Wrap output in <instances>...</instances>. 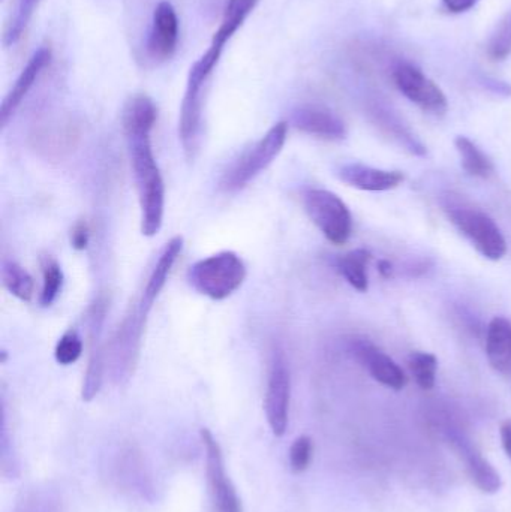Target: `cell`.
<instances>
[{"mask_svg": "<svg viewBox=\"0 0 511 512\" xmlns=\"http://www.w3.org/2000/svg\"><path fill=\"white\" fill-rule=\"evenodd\" d=\"M338 176L351 188L368 192L392 191L405 180L402 171L378 170L363 164L344 165L339 168Z\"/></svg>", "mask_w": 511, "mask_h": 512, "instance_id": "15", "label": "cell"}, {"mask_svg": "<svg viewBox=\"0 0 511 512\" xmlns=\"http://www.w3.org/2000/svg\"><path fill=\"white\" fill-rule=\"evenodd\" d=\"M288 123L279 122L270 128V131L243 153L221 179V189L228 194L242 191L255 177L260 176L273 164L279 153L284 149L287 141Z\"/></svg>", "mask_w": 511, "mask_h": 512, "instance_id": "3", "label": "cell"}, {"mask_svg": "<svg viewBox=\"0 0 511 512\" xmlns=\"http://www.w3.org/2000/svg\"><path fill=\"white\" fill-rule=\"evenodd\" d=\"M179 39V18L170 2H159L153 12L147 51L156 62H164L173 56Z\"/></svg>", "mask_w": 511, "mask_h": 512, "instance_id": "12", "label": "cell"}, {"mask_svg": "<svg viewBox=\"0 0 511 512\" xmlns=\"http://www.w3.org/2000/svg\"><path fill=\"white\" fill-rule=\"evenodd\" d=\"M501 442H503L504 451L511 459V421H506L501 426Z\"/></svg>", "mask_w": 511, "mask_h": 512, "instance_id": "30", "label": "cell"}, {"mask_svg": "<svg viewBox=\"0 0 511 512\" xmlns=\"http://www.w3.org/2000/svg\"><path fill=\"white\" fill-rule=\"evenodd\" d=\"M378 268H380V273L383 274L384 277L392 276L393 267L389 261H380Z\"/></svg>", "mask_w": 511, "mask_h": 512, "instance_id": "32", "label": "cell"}, {"mask_svg": "<svg viewBox=\"0 0 511 512\" xmlns=\"http://www.w3.org/2000/svg\"><path fill=\"white\" fill-rule=\"evenodd\" d=\"M408 367L414 381L422 390H432L437 382L438 360L429 352H411L408 357Z\"/></svg>", "mask_w": 511, "mask_h": 512, "instance_id": "24", "label": "cell"}, {"mask_svg": "<svg viewBox=\"0 0 511 512\" xmlns=\"http://www.w3.org/2000/svg\"><path fill=\"white\" fill-rule=\"evenodd\" d=\"M188 279L201 295L215 301L225 300L245 282V262L234 252H219L195 262L189 268Z\"/></svg>", "mask_w": 511, "mask_h": 512, "instance_id": "2", "label": "cell"}, {"mask_svg": "<svg viewBox=\"0 0 511 512\" xmlns=\"http://www.w3.org/2000/svg\"><path fill=\"white\" fill-rule=\"evenodd\" d=\"M477 2H479V0H443L444 6H446L450 12H455V14L468 11V9L473 8Z\"/></svg>", "mask_w": 511, "mask_h": 512, "instance_id": "29", "label": "cell"}, {"mask_svg": "<svg viewBox=\"0 0 511 512\" xmlns=\"http://www.w3.org/2000/svg\"><path fill=\"white\" fill-rule=\"evenodd\" d=\"M38 3L39 0H18L14 14L11 15L8 23H6L5 30H3L2 41L5 47H12L20 41L27 24L32 20L33 12H35Z\"/></svg>", "mask_w": 511, "mask_h": 512, "instance_id": "23", "label": "cell"}, {"mask_svg": "<svg viewBox=\"0 0 511 512\" xmlns=\"http://www.w3.org/2000/svg\"><path fill=\"white\" fill-rule=\"evenodd\" d=\"M393 80L399 92L413 104L419 105L422 110L435 116H443L449 110V102L443 90L413 63H396L393 68Z\"/></svg>", "mask_w": 511, "mask_h": 512, "instance_id": "8", "label": "cell"}, {"mask_svg": "<svg viewBox=\"0 0 511 512\" xmlns=\"http://www.w3.org/2000/svg\"><path fill=\"white\" fill-rule=\"evenodd\" d=\"M486 86L494 92L503 93V95H509L511 93V87L507 86L503 81L497 80H485Z\"/></svg>", "mask_w": 511, "mask_h": 512, "instance_id": "31", "label": "cell"}, {"mask_svg": "<svg viewBox=\"0 0 511 512\" xmlns=\"http://www.w3.org/2000/svg\"><path fill=\"white\" fill-rule=\"evenodd\" d=\"M81 354H83V340L75 330L66 331L54 348V358L60 366H71L77 363Z\"/></svg>", "mask_w": 511, "mask_h": 512, "instance_id": "26", "label": "cell"}, {"mask_svg": "<svg viewBox=\"0 0 511 512\" xmlns=\"http://www.w3.org/2000/svg\"><path fill=\"white\" fill-rule=\"evenodd\" d=\"M51 62V48L41 47L33 53L30 57L27 65L24 66L21 74L18 75L17 81H15L12 89L9 90L8 95L5 96L2 102V108H0V123L2 128L8 125L9 120L14 116L15 111L20 107L23 99L26 98L27 93L32 89L35 81L38 80L39 75L42 74L45 68L50 65Z\"/></svg>", "mask_w": 511, "mask_h": 512, "instance_id": "14", "label": "cell"}, {"mask_svg": "<svg viewBox=\"0 0 511 512\" xmlns=\"http://www.w3.org/2000/svg\"><path fill=\"white\" fill-rule=\"evenodd\" d=\"M353 351L357 360L366 367L372 378L392 390L401 391L407 387L408 378L393 358L368 340H356Z\"/></svg>", "mask_w": 511, "mask_h": 512, "instance_id": "11", "label": "cell"}, {"mask_svg": "<svg viewBox=\"0 0 511 512\" xmlns=\"http://www.w3.org/2000/svg\"><path fill=\"white\" fill-rule=\"evenodd\" d=\"M456 150L461 156L462 168L477 179H489L494 173V164L486 153L476 143L467 137H458L455 140Z\"/></svg>", "mask_w": 511, "mask_h": 512, "instance_id": "20", "label": "cell"}, {"mask_svg": "<svg viewBox=\"0 0 511 512\" xmlns=\"http://www.w3.org/2000/svg\"><path fill=\"white\" fill-rule=\"evenodd\" d=\"M486 355L489 363L500 375L511 379V321L507 318L492 319L486 334Z\"/></svg>", "mask_w": 511, "mask_h": 512, "instance_id": "17", "label": "cell"}, {"mask_svg": "<svg viewBox=\"0 0 511 512\" xmlns=\"http://www.w3.org/2000/svg\"><path fill=\"white\" fill-rule=\"evenodd\" d=\"M42 289L39 294V304L50 307L59 297L63 286V271L59 262L53 256H42Z\"/></svg>", "mask_w": 511, "mask_h": 512, "instance_id": "22", "label": "cell"}, {"mask_svg": "<svg viewBox=\"0 0 511 512\" xmlns=\"http://www.w3.org/2000/svg\"><path fill=\"white\" fill-rule=\"evenodd\" d=\"M488 54L495 62L506 60L511 54V11L504 15L498 23L497 29L492 33L488 44Z\"/></svg>", "mask_w": 511, "mask_h": 512, "instance_id": "25", "label": "cell"}, {"mask_svg": "<svg viewBox=\"0 0 511 512\" xmlns=\"http://www.w3.org/2000/svg\"><path fill=\"white\" fill-rule=\"evenodd\" d=\"M2 283L6 291L18 300L24 301V303L32 301L33 294H35V282L27 270H24L17 262L3 261Z\"/></svg>", "mask_w": 511, "mask_h": 512, "instance_id": "21", "label": "cell"}, {"mask_svg": "<svg viewBox=\"0 0 511 512\" xmlns=\"http://www.w3.org/2000/svg\"><path fill=\"white\" fill-rule=\"evenodd\" d=\"M89 239V227H87V225L84 224V222H80V224H77L74 228H72V248L77 249V251H84V249L87 248V245H89Z\"/></svg>", "mask_w": 511, "mask_h": 512, "instance_id": "28", "label": "cell"}, {"mask_svg": "<svg viewBox=\"0 0 511 512\" xmlns=\"http://www.w3.org/2000/svg\"><path fill=\"white\" fill-rule=\"evenodd\" d=\"M371 258V252L366 249H356L338 258L336 268L354 289L366 292L369 288L368 265Z\"/></svg>", "mask_w": 511, "mask_h": 512, "instance_id": "18", "label": "cell"}, {"mask_svg": "<svg viewBox=\"0 0 511 512\" xmlns=\"http://www.w3.org/2000/svg\"><path fill=\"white\" fill-rule=\"evenodd\" d=\"M450 222L470 240L485 258L500 261L507 254V242L494 219L473 207H447Z\"/></svg>", "mask_w": 511, "mask_h": 512, "instance_id": "5", "label": "cell"}, {"mask_svg": "<svg viewBox=\"0 0 511 512\" xmlns=\"http://www.w3.org/2000/svg\"><path fill=\"white\" fill-rule=\"evenodd\" d=\"M449 433L450 444L455 448L456 453L464 460L465 468L470 474L473 483L482 490L483 493H497L503 487L500 474L495 471L494 466L482 456L479 450L474 447L473 442L455 430H447Z\"/></svg>", "mask_w": 511, "mask_h": 512, "instance_id": "10", "label": "cell"}, {"mask_svg": "<svg viewBox=\"0 0 511 512\" xmlns=\"http://www.w3.org/2000/svg\"><path fill=\"white\" fill-rule=\"evenodd\" d=\"M156 117L155 102L146 95L132 96L123 110V131L140 203L141 233L146 237L159 233L165 210L164 180L152 149Z\"/></svg>", "mask_w": 511, "mask_h": 512, "instance_id": "1", "label": "cell"}, {"mask_svg": "<svg viewBox=\"0 0 511 512\" xmlns=\"http://www.w3.org/2000/svg\"><path fill=\"white\" fill-rule=\"evenodd\" d=\"M182 249V237H174V239H171L170 242L165 245L161 254H159L158 261H156L155 267L150 271L149 279H147L146 286H144L140 300H138V303L146 307L147 310H152V307L155 306L159 294H161L165 283H167L174 262H176L180 254H182Z\"/></svg>", "mask_w": 511, "mask_h": 512, "instance_id": "16", "label": "cell"}, {"mask_svg": "<svg viewBox=\"0 0 511 512\" xmlns=\"http://www.w3.org/2000/svg\"><path fill=\"white\" fill-rule=\"evenodd\" d=\"M294 128L321 140L339 141L347 137V126L333 111L318 105H302L291 116Z\"/></svg>", "mask_w": 511, "mask_h": 512, "instance_id": "13", "label": "cell"}, {"mask_svg": "<svg viewBox=\"0 0 511 512\" xmlns=\"http://www.w3.org/2000/svg\"><path fill=\"white\" fill-rule=\"evenodd\" d=\"M105 318V301L98 298L89 313L90 354L84 375L81 397L84 402H92L98 396L104 381L105 355L102 351V322Z\"/></svg>", "mask_w": 511, "mask_h": 512, "instance_id": "9", "label": "cell"}, {"mask_svg": "<svg viewBox=\"0 0 511 512\" xmlns=\"http://www.w3.org/2000/svg\"><path fill=\"white\" fill-rule=\"evenodd\" d=\"M303 206L312 224L333 245H345L353 233V216L347 204L326 189H308Z\"/></svg>", "mask_w": 511, "mask_h": 512, "instance_id": "4", "label": "cell"}, {"mask_svg": "<svg viewBox=\"0 0 511 512\" xmlns=\"http://www.w3.org/2000/svg\"><path fill=\"white\" fill-rule=\"evenodd\" d=\"M258 0H228L224 9V17H222L221 26L213 35V42L224 45L233 38L234 33L242 27L246 18L249 17Z\"/></svg>", "mask_w": 511, "mask_h": 512, "instance_id": "19", "label": "cell"}, {"mask_svg": "<svg viewBox=\"0 0 511 512\" xmlns=\"http://www.w3.org/2000/svg\"><path fill=\"white\" fill-rule=\"evenodd\" d=\"M291 376L284 352L276 348L270 357L267 372L266 397L264 411L267 423L275 436H284L288 427L290 414Z\"/></svg>", "mask_w": 511, "mask_h": 512, "instance_id": "6", "label": "cell"}, {"mask_svg": "<svg viewBox=\"0 0 511 512\" xmlns=\"http://www.w3.org/2000/svg\"><path fill=\"white\" fill-rule=\"evenodd\" d=\"M314 442L309 436H300L290 448V468L294 474H302L311 465Z\"/></svg>", "mask_w": 511, "mask_h": 512, "instance_id": "27", "label": "cell"}, {"mask_svg": "<svg viewBox=\"0 0 511 512\" xmlns=\"http://www.w3.org/2000/svg\"><path fill=\"white\" fill-rule=\"evenodd\" d=\"M201 441L206 451V477L209 487L210 499H212L215 512H242L236 487L231 483L230 477L225 471L224 456L221 447L212 432L201 430Z\"/></svg>", "mask_w": 511, "mask_h": 512, "instance_id": "7", "label": "cell"}]
</instances>
